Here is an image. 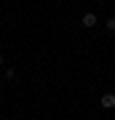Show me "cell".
Listing matches in <instances>:
<instances>
[{"instance_id":"obj_1","label":"cell","mask_w":115,"mask_h":120,"mask_svg":"<svg viewBox=\"0 0 115 120\" xmlns=\"http://www.w3.org/2000/svg\"><path fill=\"white\" fill-rule=\"evenodd\" d=\"M96 22H99V16H96V13H83V19H80V24L83 27H88V30H91V27H96Z\"/></svg>"},{"instance_id":"obj_2","label":"cell","mask_w":115,"mask_h":120,"mask_svg":"<svg viewBox=\"0 0 115 120\" xmlns=\"http://www.w3.org/2000/svg\"><path fill=\"white\" fill-rule=\"evenodd\" d=\"M99 104H102L104 109H112V107H115V94H112V91H107V94L99 99Z\"/></svg>"},{"instance_id":"obj_3","label":"cell","mask_w":115,"mask_h":120,"mask_svg":"<svg viewBox=\"0 0 115 120\" xmlns=\"http://www.w3.org/2000/svg\"><path fill=\"white\" fill-rule=\"evenodd\" d=\"M5 77H8V80H13V77H16V69L8 67V69H5Z\"/></svg>"},{"instance_id":"obj_4","label":"cell","mask_w":115,"mask_h":120,"mask_svg":"<svg viewBox=\"0 0 115 120\" xmlns=\"http://www.w3.org/2000/svg\"><path fill=\"white\" fill-rule=\"evenodd\" d=\"M107 30H110V32H115V16H110V19H107Z\"/></svg>"},{"instance_id":"obj_5","label":"cell","mask_w":115,"mask_h":120,"mask_svg":"<svg viewBox=\"0 0 115 120\" xmlns=\"http://www.w3.org/2000/svg\"><path fill=\"white\" fill-rule=\"evenodd\" d=\"M0 67H3V53H0Z\"/></svg>"}]
</instances>
